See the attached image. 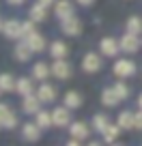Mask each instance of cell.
Masks as SVG:
<instances>
[{
	"mask_svg": "<svg viewBox=\"0 0 142 146\" xmlns=\"http://www.w3.org/2000/svg\"><path fill=\"white\" fill-rule=\"evenodd\" d=\"M65 105H67V108H71V110H78L80 105H82V95H80V92H75V90L65 92Z\"/></svg>",
	"mask_w": 142,
	"mask_h": 146,
	"instance_id": "obj_22",
	"label": "cell"
},
{
	"mask_svg": "<svg viewBox=\"0 0 142 146\" xmlns=\"http://www.w3.org/2000/svg\"><path fill=\"white\" fill-rule=\"evenodd\" d=\"M54 13H56L58 19H67V17H71V15H75V9H73V5H71V0H56Z\"/></svg>",
	"mask_w": 142,
	"mask_h": 146,
	"instance_id": "obj_9",
	"label": "cell"
},
{
	"mask_svg": "<svg viewBox=\"0 0 142 146\" xmlns=\"http://www.w3.org/2000/svg\"><path fill=\"white\" fill-rule=\"evenodd\" d=\"M52 73H54V78H58V80H69L71 73H73V69H71V64L65 58H56L54 64H52Z\"/></svg>",
	"mask_w": 142,
	"mask_h": 146,
	"instance_id": "obj_7",
	"label": "cell"
},
{
	"mask_svg": "<svg viewBox=\"0 0 142 146\" xmlns=\"http://www.w3.org/2000/svg\"><path fill=\"white\" fill-rule=\"evenodd\" d=\"M52 73V67H47L45 62H37V64H32V78L35 80H47V75Z\"/></svg>",
	"mask_w": 142,
	"mask_h": 146,
	"instance_id": "obj_20",
	"label": "cell"
},
{
	"mask_svg": "<svg viewBox=\"0 0 142 146\" xmlns=\"http://www.w3.org/2000/svg\"><path fill=\"white\" fill-rule=\"evenodd\" d=\"M69 135L78 137V140H86V137H88V127H86V123H82V120L71 123V125H69Z\"/></svg>",
	"mask_w": 142,
	"mask_h": 146,
	"instance_id": "obj_16",
	"label": "cell"
},
{
	"mask_svg": "<svg viewBox=\"0 0 142 146\" xmlns=\"http://www.w3.org/2000/svg\"><path fill=\"white\" fill-rule=\"evenodd\" d=\"M119 101H123L119 97V92L114 90V86L112 88H103L101 90V103L108 105V108H114V105H119Z\"/></svg>",
	"mask_w": 142,
	"mask_h": 146,
	"instance_id": "obj_15",
	"label": "cell"
},
{
	"mask_svg": "<svg viewBox=\"0 0 142 146\" xmlns=\"http://www.w3.org/2000/svg\"><path fill=\"white\" fill-rule=\"evenodd\" d=\"M22 135L26 142H37L39 137H41V127H39L37 123H26L22 127Z\"/></svg>",
	"mask_w": 142,
	"mask_h": 146,
	"instance_id": "obj_13",
	"label": "cell"
},
{
	"mask_svg": "<svg viewBox=\"0 0 142 146\" xmlns=\"http://www.w3.org/2000/svg\"><path fill=\"white\" fill-rule=\"evenodd\" d=\"M69 110L71 108H54V112H52V118H54V125L56 127H67V125H71V114H69Z\"/></svg>",
	"mask_w": 142,
	"mask_h": 146,
	"instance_id": "obj_10",
	"label": "cell"
},
{
	"mask_svg": "<svg viewBox=\"0 0 142 146\" xmlns=\"http://www.w3.org/2000/svg\"><path fill=\"white\" fill-rule=\"evenodd\" d=\"M37 125L41 129H47V127H52L54 125V118H52V112H45V110H39L37 114Z\"/></svg>",
	"mask_w": 142,
	"mask_h": 146,
	"instance_id": "obj_24",
	"label": "cell"
},
{
	"mask_svg": "<svg viewBox=\"0 0 142 146\" xmlns=\"http://www.w3.org/2000/svg\"><path fill=\"white\" fill-rule=\"evenodd\" d=\"M136 129H140V131H142V110H140V112H136Z\"/></svg>",
	"mask_w": 142,
	"mask_h": 146,
	"instance_id": "obj_31",
	"label": "cell"
},
{
	"mask_svg": "<svg viewBox=\"0 0 142 146\" xmlns=\"http://www.w3.org/2000/svg\"><path fill=\"white\" fill-rule=\"evenodd\" d=\"M50 54H52V58H67V54H69V47H67V43H63V41H52V45H50Z\"/></svg>",
	"mask_w": 142,
	"mask_h": 146,
	"instance_id": "obj_19",
	"label": "cell"
},
{
	"mask_svg": "<svg viewBox=\"0 0 142 146\" xmlns=\"http://www.w3.org/2000/svg\"><path fill=\"white\" fill-rule=\"evenodd\" d=\"M99 50L103 56H108V58H114L116 54L121 52V43L116 41V39H112V36H103L99 41Z\"/></svg>",
	"mask_w": 142,
	"mask_h": 146,
	"instance_id": "obj_5",
	"label": "cell"
},
{
	"mask_svg": "<svg viewBox=\"0 0 142 146\" xmlns=\"http://www.w3.org/2000/svg\"><path fill=\"white\" fill-rule=\"evenodd\" d=\"M60 30L67 36H78L82 32V19L75 17V15H71L67 19H60Z\"/></svg>",
	"mask_w": 142,
	"mask_h": 146,
	"instance_id": "obj_2",
	"label": "cell"
},
{
	"mask_svg": "<svg viewBox=\"0 0 142 146\" xmlns=\"http://www.w3.org/2000/svg\"><path fill=\"white\" fill-rule=\"evenodd\" d=\"M32 54H35V52H32V47L28 45V41H26V39H24V41H19L17 45H15V52H13L15 60H19V62H28Z\"/></svg>",
	"mask_w": 142,
	"mask_h": 146,
	"instance_id": "obj_11",
	"label": "cell"
},
{
	"mask_svg": "<svg viewBox=\"0 0 142 146\" xmlns=\"http://www.w3.org/2000/svg\"><path fill=\"white\" fill-rule=\"evenodd\" d=\"M138 108L142 110V92H140V95H138Z\"/></svg>",
	"mask_w": 142,
	"mask_h": 146,
	"instance_id": "obj_35",
	"label": "cell"
},
{
	"mask_svg": "<svg viewBox=\"0 0 142 146\" xmlns=\"http://www.w3.org/2000/svg\"><path fill=\"white\" fill-rule=\"evenodd\" d=\"M28 15H30L32 22H45V17H47V7H43L41 2H37V5L30 7Z\"/></svg>",
	"mask_w": 142,
	"mask_h": 146,
	"instance_id": "obj_18",
	"label": "cell"
},
{
	"mask_svg": "<svg viewBox=\"0 0 142 146\" xmlns=\"http://www.w3.org/2000/svg\"><path fill=\"white\" fill-rule=\"evenodd\" d=\"M101 135H103V140H105V142H116V137L121 135V127H119V123H116V125H108V127L103 129V133H101Z\"/></svg>",
	"mask_w": 142,
	"mask_h": 146,
	"instance_id": "obj_25",
	"label": "cell"
},
{
	"mask_svg": "<svg viewBox=\"0 0 142 146\" xmlns=\"http://www.w3.org/2000/svg\"><path fill=\"white\" fill-rule=\"evenodd\" d=\"M2 35L7 36V39H22L24 32H22V22H17V19H7V22H2Z\"/></svg>",
	"mask_w": 142,
	"mask_h": 146,
	"instance_id": "obj_4",
	"label": "cell"
},
{
	"mask_svg": "<svg viewBox=\"0 0 142 146\" xmlns=\"http://www.w3.org/2000/svg\"><path fill=\"white\" fill-rule=\"evenodd\" d=\"M125 30L131 32V35H138V32H142V19L138 17V15H131V17L127 19V24H125Z\"/></svg>",
	"mask_w": 142,
	"mask_h": 146,
	"instance_id": "obj_26",
	"label": "cell"
},
{
	"mask_svg": "<svg viewBox=\"0 0 142 146\" xmlns=\"http://www.w3.org/2000/svg\"><path fill=\"white\" fill-rule=\"evenodd\" d=\"M78 5H82V7H93L95 5V0H75Z\"/></svg>",
	"mask_w": 142,
	"mask_h": 146,
	"instance_id": "obj_32",
	"label": "cell"
},
{
	"mask_svg": "<svg viewBox=\"0 0 142 146\" xmlns=\"http://www.w3.org/2000/svg\"><path fill=\"white\" fill-rule=\"evenodd\" d=\"M37 97L43 101V103H54V99H56V88L52 86V84H41V86L37 88Z\"/></svg>",
	"mask_w": 142,
	"mask_h": 146,
	"instance_id": "obj_14",
	"label": "cell"
},
{
	"mask_svg": "<svg viewBox=\"0 0 142 146\" xmlns=\"http://www.w3.org/2000/svg\"><path fill=\"white\" fill-rule=\"evenodd\" d=\"M7 2H9V5H13V7H19V5H24L26 0H7Z\"/></svg>",
	"mask_w": 142,
	"mask_h": 146,
	"instance_id": "obj_34",
	"label": "cell"
},
{
	"mask_svg": "<svg viewBox=\"0 0 142 146\" xmlns=\"http://www.w3.org/2000/svg\"><path fill=\"white\" fill-rule=\"evenodd\" d=\"M108 116H103V114H95L93 116V127H95V131H99V133H103V129L108 127Z\"/></svg>",
	"mask_w": 142,
	"mask_h": 146,
	"instance_id": "obj_28",
	"label": "cell"
},
{
	"mask_svg": "<svg viewBox=\"0 0 142 146\" xmlns=\"http://www.w3.org/2000/svg\"><path fill=\"white\" fill-rule=\"evenodd\" d=\"M119 127L123 129V131H129V129H136V114H131V112H121L119 114Z\"/></svg>",
	"mask_w": 142,
	"mask_h": 146,
	"instance_id": "obj_17",
	"label": "cell"
},
{
	"mask_svg": "<svg viewBox=\"0 0 142 146\" xmlns=\"http://www.w3.org/2000/svg\"><path fill=\"white\" fill-rule=\"evenodd\" d=\"M112 71H114L116 78H131V75H136V62L133 60H127V58H121L114 62V67H112Z\"/></svg>",
	"mask_w": 142,
	"mask_h": 146,
	"instance_id": "obj_1",
	"label": "cell"
},
{
	"mask_svg": "<svg viewBox=\"0 0 142 146\" xmlns=\"http://www.w3.org/2000/svg\"><path fill=\"white\" fill-rule=\"evenodd\" d=\"M26 41H28V45L32 47V52H43L45 50V39H43L39 32H35V35H30V36H26Z\"/></svg>",
	"mask_w": 142,
	"mask_h": 146,
	"instance_id": "obj_21",
	"label": "cell"
},
{
	"mask_svg": "<svg viewBox=\"0 0 142 146\" xmlns=\"http://www.w3.org/2000/svg\"><path fill=\"white\" fill-rule=\"evenodd\" d=\"M15 86H17V80H13L11 73H2V75H0V90L2 92L15 90Z\"/></svg>",
	"mask_w": 142,
	"mask_h": 146,
	"instance_id": "obj_23",
	"label": "cell"
},
{
	"mask_svg": "<svg viewBox=\"0 0 142 146\" xmlns=\"http://www.w3.org/2000/svg\"><path fill=\"white\" fill-rule=\"evenodd\" d=\"M119 43H121V50H123V52H127V54H136V52L140 50V45H142V39H138V35L127 32V35H123L119 39Z\"/></svg>",
	"mask_w": 142,
	"mask_h": 146,
	"instance_id": "obj_3",
	"label": "cell"
},
{
	"mask_svg": "<svg viewBox=\"0 0 142 146\" xmlns=\"http://www.w3.org/2000/svg\"><path fill=\"white\" fill-rule=\"evenodd\" d=\"M0 125H2V129H15V125H17V116L7 103L0 105Z\"/></svg>",
	"mask_w": 142,
	"mask_h": 146,
	"instance_id": "obj_8",
	"label": "cell"
},
{
	"mask_svg": "<svg viewBox=\"0 0 142 146\" xmlns=\"http://www.w3.org/2000/svg\"><path fill=\"white\" fill-rule=\"evenodd\" d=\"M114 90L119 92V97H121L123 101L129 97V86H127V84H123V82H116V84H114Z\"/></svg>",
	"mask_w": 142,
	"mask_h": 146,
	"instance_id": "obj_29",
	"label": "cell"
},
{
	"mask_svg": "<svg viewBox=\"0 0 142 146\" xmlns=\"http://www.w3.org/2000/svg\"><path fill=\"white\" fill-rule=\"evenodd\" d=\"M15 90H17L22 97L32 95V80H28V78H19V80H17V86H15Z\"/></svg>",
	"mask_w": 142,
	"mask_h": 146,
	"instance_id": "obj_27",
	"label": "cell"
},
{
	"mask_svg": "<svg viewBox=\"0 0 142 146\" xmlns=\"http://www.w3.org/2000/svg\"><path fill=\"white\" fill-rule=\"evenodd\" d=\"M101 67H103L101 56L95 54V52H88V54L82 58V69H84V73H97Z\"/></svg>",
	"mask_w": 142,
	"mask_h": 146,
	"instance_id": "obj_6",
	"label": "cell"
},
{
	"mask_svg": "<svg viewBox=\"0 0 142 146\" xmlns=\"http://www.w3.org/2000/svg\"><path fill=\"white\" fill-rule=\"evenodd\" d=\"M22 32H24V39L26 36H30V35H35V22H22Z\"/></svg>",
	"mask_w": 142,
	"mask_h": 146,
	"instance_id": "obj_30",
	"label": "cell"
},
{
	"mask_svg": "<svg viewBox=\"0 0 142 146\" xmlns=\"http://www.w3.org/2000/svg\"><path fill=\"white\" fill-rule=\"evenodd\" d=\"M41 103H43V101L39 99L35 92H32V95H26V97H24L22 110L26 112V114H37V112H39V105H41Z\"/></svg>",
	"mask_w": 142,
	"mask_h": 146,
	"instance_id": "obj_12",
	"label": "cell"
},
{
	"mask_svg": "<svg viewBox=\"0 0 142 146\" xmlns=\"http://www.w3.org/2000/svg\"><path fill=\"white\" fill-rule=\"evenodd\" d=\"M37 2H41L43 7H54L56 5V0H37Z\"/></svg>",
	"mask_w": 142,
	"mask_h": 146,
	"instance_id": "obj_33",
	"label": "cell"
}]
</instances>
